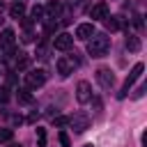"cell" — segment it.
Wrapping results in <instances>:
<instances>
[{"instance_id": "1", "label": "cell", "mask_w": 147, "mask_h": 147, "mask_svg": "<svg viewBox=\"0 0 147 147\" xmlns=\"http://www.w3.org/2000/svg\"><path fill=\"white\" fill-rule=\"evenodd\" d=\"M108 48H110V37L108 34H103V32H94L90 39H87V53L92 55V57H103L106 53H108Z\"/></svg>"}, {"instance_id": "2", "label": "cell", "mask_w": 147, "mask_h": 147, "mask_svg": "<svg viewBox=\"0 0 147 147\" xmlns=\"http://www.w3.org/2000/svg\"><path fill=\"white\" fill-rule=\"evenodd\" d=\"M90 124H92V117L87 115V113H74L71 117H69V126L74 129V133H83V131H87L90 129Z\"/></svg>"}, {"instance_id": "3", "label": "cell", "mask_w": 147, "mask_h": 147, "mask_svg": "<svg viewBox=\"0 0 147 147\" xmlns=\"http://www.w3.org/2000/svg\"><path fill=\"white\" fill-rule=\"evenodd\" d=\"M142 69H145V67H142V62H136V64H133L131 74L126 76V80H124V85H122V90H119V94H117V99H124V96L129 94L131 85H133V83H136V80H138V78L142 76Z\"/></svg>"}, {"instance_id": "4", "label": "cell", "mask_w": 147, "mask_h": 147, "mask_svg": "<svg viewBox=\"0 0 147 147\" xmlns=\"http://www.w3.org/2000/svg\"><path fill=\"white\" fill-rule=\"evenodd\" d=\"M74 55H76V53H74ZM74 55H62V57L57 60V74H60L62 78H67L69 74H74V69L80 64L78 57H74Z\"/></svg>"}, {"instance_id": "5", "label": "cell", "mask_w": 147, "mask_h": 147, "mask_svg": "<svg viewBox=\"0 0 147 147\" xmlns=\"http://www.w3.org/2000/svg\"><path fill=\"white\" fill-rule=\"evenodd\" d=\"M14 46H16V34H14V30H2V34H0V53H5V55H11L14 53Z\"/></svg>"}, {"instance_id": "6", "label": "cell", "mask_w": 147, "mask_h": 147, "mask_svg": "<svg viewBox=\"0 0 147 147\" xmlns=\"http://www.w3.org/2000/svg\"><path fill=\"white\" fill-rule=\"evenodd\" d=\"M46 83V71L44 69H30L28 74H25V85H28V90L30 87H41Z\"/></svg>"}, {"instance_id": "7", "label": "cell", "mask_w": 147, "mask_h": 147, "mask_svg": "<svg viewBox=\"0 0 147 147\" xmlns=\"http://www.w3.org/2000/svg\"><path fill=\"white\" fill-rule=\"evenodd\" d=\"M96 80H99V85H101L103 90H110V87L115 85V74H113L110 69H106V67H103V69H99V71H96Z\"/></svg>"}, {"instance_id": "8", "label": "cell", "mask_w": 147, "mask_h": 147, "mask_svg": "<svg viewBox=\"0 0 147 147\" xmlns=\"http://www.w3.org/2000/svg\"><path fill=\"white\" fill-rule=\"evenodd\" d=\"M76 99H78L80 103H87V101L92 99V87H90L87 80H80V83L76 85Z\"/></svg>"}, {"instance_id": "9", "label": "cell", "mask_w": 147, "mask_h": 147, "mask_svg": "<svg viewBox=\"0 0 147 147\" xmlns=\"http://www.w3.org/2000/svg\"><path fill=\"white\" fill-rule=\"evenodd\" d=\"M53 46H55L57 51H69V48L74 46V37L67 34V32H60V34L53 39Z\"/></svg>"}, {"instance_id": "10", "label": "cell", "mask_w": 147, "mask_h": 147, "mask_svg": "<svg viewBox=\"0 0 147 147\" xmlns=\"http://www.w3.org/2000/svg\"><path fill=\"white\" fill-rule=\"evenodd\" d=\"M108 14H110V7H108V2H103V0L96 2V5H92V9H90V18H101V21H103Z\"/></svg>"}, {"instance_id": "11", "label": "cell", "mask_w": 147, "mask_h": 147, "mask_svg": "<svg viewBox=\"0 0 147 147\" xmlns=\"http://www.w3.org/2000/svg\"><path fill=\"white\" fill-rule=\"evenodd\" d=\"M92 34H94V25H92V23H80V25L76 28V37L83 39V41H87Z\"/></svg>"}, {"instance_id": "12", "label": "cell", "mask_w": 147, "mask_h": 147, "mask_svg": "<svg viewBox=\"0 0 147 147\" xmlns=\"http://www.w3.org/2000/svg\"><path fill=\"white\" fill-rule=\"evenodd\" d=\"M60 11H62V5H60L57 0H53V2H48V5L44 7V14H46L48 18H57Z\"/></svg>"}, {"instance_id": "13", "label": "cell", "mask_w": 147, "mask_h": 147, "mask_svg": "<svg viewBox=\"0 0 147 147\" xmlns=\"http://www.w3.org/2000/svg\"><path fill=\"white\" fill-rule=\"evenodd\" d=\"M23 11H25V5H23L21 0H16V2L9 7V16H11V18H23Z\"/></svg>"}, {"instance_id": "14", "label": "cell", "mask_w": 147, "mask_h": 147, "mask_svg": "<svg viewBox=\"0 0 147 147\" xmlns=\"http://www.w3.org/2000/svg\"><path fill=\"white\" fill-rule=\"evenodd\" d=\"M126 48H129L131 53H138V51H140V39H138L136 34H126Z\"/></svg>"}, {"instance_id": "15", "label": "cell", "mask_w": 147, "mask_h": 147, "mask_svg": "<svg viewBox=\"0 0 147 147\" xmlns=\"http://www.w3.org/2000/svg\"><path fill=\"white\" fill-rule=\"evenodd\" d=\"M30 67V57L25 55V53H18V57H16V69H28Z\"/></svg>"}, {"instance_id": "16", "label": "cell", "mask_w": 147, "mask_h": 147, "mask_svg": "<svg viewBox=\"0 0 147 147\" xmlns=\"http://www.w3.org/2000/svg\"><path fill=\"white\" fill-rule=\"evenodd\" d=\"M18 101H21V103H32V94H30L28 87H21V90H18Z\"/></svg>"}, {"instance_id": "17", "label": "cell", "mask_w": 147, "mask_h": 147, "mask_svg": "<svg viewBox=\"0 0 147 147\" xmlns=\"http://www.w3.org/2000/svg\"><path fill=\"white\" fill-rule=\"evenodd\" d=\"M44 16H46V14H44V7H41V5H34V7H32V18H34V21H41Z\"/></svg>"}, {"instance_id": "18", "label": "cell", "mask_w": 147, "mask_h": 147, "mask_svg": "<svg viewBox=\"0 0 147 147\" xmlns=\"http://www.w3.org/2000/svg\"><path fill=\"white\" fill-rule=\"evenodd\" d=\"M14 138V131L11 129H0V142H9Z\"/></svg>"}, {"instance_id": "19", "label": "cell", "mask_w": 147, "mask_h": 147, "mask_svg": "<svg viewBox=\"0 0 147 147\" xmlns=\"http://www.w3.org/2000/svg\"><path fill=\"white\" fill-rule=\"evenodd\" d=\"M37 142H39V147H46V131L39 126H37Z\"/></svg>"}, {"instance_id": "20", "label": "cell", "mask_w": 147, "mask_h": 147, "mask_svg": "<svg viewBox=\"0 0 147 147\" xmlns=\"http://www.w3.org/2000/svg\"><path fill=\"white\" fill-rule=\"evenodd\" d=\"M9 101V87H0V103Z\"/></svg>"}, {"instance_id": "21", "label": "cell", "mask_w": 147, "mask_h": 147, "mask_svg": "<svg viewBox=\"0 0 147 147\" xmlns=\"http://www.w3.org/2000/svg\"><path fill=\"white\" fill-rule=\"evenodd\" d=\"M53 124L55 126H67L69 124V117H53Z\"/></svg>"}, {"instance_id": "22", "label": "cell", "mask_w": 147, "mask_h": 147, "mask_svg": "<svg viewBox=\"0 0 147 147\" xmlns=\"http://www.w3.org/2000/svg\"><path fill=\"white\" fill-rule=\"evenodd\" d=\"M60 145H62V147H71V140H69V136H67L64 131L60 133Z\"/></svg>"}, {"instance_id": "23", "label": "cell", "mask_w": 147, "mask_h": 147, "mask_svg": "<svg viewBox=\"0 0 147 147\" xmlns=\"http://www.w3.org/2000/svg\"><path fill=\"white\" fill-rule=\"evenodd\" d=\"M23 28L30 32V28H32V21H30V18H23Z\"/></svg>"}, {"instance_id": "24", "label": "cell", "mask_w": 147, "mask_h": 147, "mask_svg": "<svg viewBox=\"0 0 147 147\" xmlns=\"http://www.w3.org/2000/svg\"><path fill=\"white\" fill-rule=\"evenodd\" d=\"M142 92H145V85H140V87H138V92H136L133 96H136V99H140V96H142Z\"/></svg>"}, {"instance_id": "25", "label": "cell", "mask_w": 147, "mask_h": 147, "mask_svg": "<svg viewBox=\"0 0 147 147\" xmlns=\"http://www.w3.org/2000/svg\"><path fill=\"white\" fill-rule=\"evenodd\" d=\"M2 9H5V2H2V0H0V11H2Z\"/></svg>"}, {"instance_id": "26", "label": "cell", "mask_w": 147, "mask_h": 147, "mask_svg": "<svg viewBox=\"0 0 147 147\" xmlns=\"http://www.w3.org/2000/svg\"><path fill=\"white\" fill-rule=\"evenodd\" d=\"M69 2H80V0H69Z\"/></svg>"}, {"instance_id": "27", "label": "cell", "mask_w": 147, "mask_h": 147, "mask_svg": "<svg viewBox=\"0 0 147 147\" xmlns=\"http://www.w3.org/2000/svg\"><path fill=\"white\" fill-rule=\"evenodd\" d=\"M9 147H21V145H9Z\"/></svg>"}, {"instance_id": "28", "label": "cell", "mask_w": 147, "mask_h": 147, "mask_svg": "<svg viewBox=\"0 0 147 147\" xmlns=\"http://www.w3.org/2000/svg\"><path fill=\"white\" fill-rule=\"evenodd\" d=\"M83 147H94V145H83Z\"/></svg>"}]
</instances>
